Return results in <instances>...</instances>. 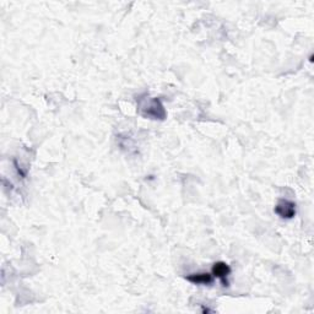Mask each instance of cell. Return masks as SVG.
Masks as SVG:
<instances>
[{
    "mask_svg": "<svg viewBox=\"0 0 314 314\" xmlns=\"http://www.w3.org/2000/svg\"><path fill=\"white\" fill-rule=\"evenodd\" d=\"M275 213L282 218H292L296 215V204L290 200H280L275 208Z\"/></svg>",
    "mask_w": 314,
    "mask_h": 314,
    "instance_id": "1",
    "label": "cell"
},
{
    "mask_svg": "<svg viewBox=\"0 0 314 314\" xmlns=\"http://www.w3.org/2000/svg\"><path fill=\"white\" fill-rule=\"evenodd\" d=\"M231 274V267L223 262H217L214 264L213 267V275L220 279L222 281L223 286H229V281H227V276Z\"/></svg>",
    "mask_w": 314,
    "mask_h": 314,
    "instance_id": "2",
    "label": "cell"
},
{
    "mask_svg": "<svg viewBox=\"0 0 314 314\" xmlns=\"http://www.w3.org/2000/svg\"><path fill=\"white\" fill-rule=\"evenodd\" d=\"M187 280L194 285H209V283L213 282V275L208 273L192 274V275L187 276Z\"/></svg>",
    "mask_w": 314,
    "mask_h": 314,
    "instance_id": "3",
    "label": "cell"
}]
</instances>
